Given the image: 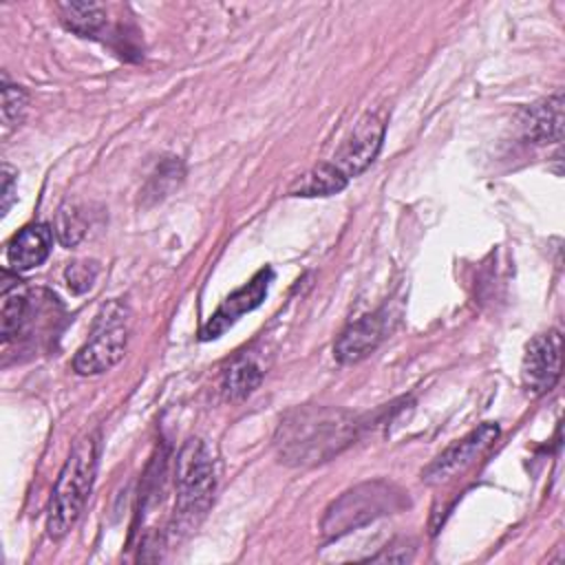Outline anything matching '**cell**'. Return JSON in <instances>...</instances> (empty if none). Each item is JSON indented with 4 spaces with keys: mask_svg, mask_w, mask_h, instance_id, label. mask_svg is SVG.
I'll use <instances>...</instances> for the list:
<instances>
[{
    "mask_svg": "<svg viewBox=\"0 0 565 565\" xmlns=\"http://www.w3.org/2000/svg\"><path fill=\"white\" fill-rule=\"evenodd\" d=\"M358 419L353 413L331 406H300L289 411L276 430V448L280 461L289 466H318L358 437Z\"/></svg>",
    "mask_w": 565,
    "mask_h": 565,
    "instance_id": "1",
    "label": "cell"
},
{
    "mask_svg": "<svg viewBox=\"0 0 565 565\" xmlns=\"http://www.w3.org/2000/svg\"><path fill=\"white\" fill-rule=\"evenodd\" d=\"M97 433L84 435L82 439L75 441L68 459L64 461L57 475L46 514V532L55 541L68 534V530L77 523V519L84 512L97 472Z\"/></svg>",
    "mask_w": 565,
    "mask_h": 565,
    "instance_id": "2",
    "label": "cell"
},
{
    "mask_svg": "<svg viewBox=\"0 0 565 565\" xmlns=\"http://www.w3.org/2000/svg\"><path fill=\"white\" fill-rule=\"evenodd\" d=\"M216 472L207 446L192 437L174 461V530H190L207 512L214 499Z\"/></svg>",
    "mask_w": 565,
    "mask_h": 565,
    "instance_id": "3",
    "label": "cell"
},
{
    "mask_svg": "<svg viewBox=\"0 0 565 565\" xmlns=\"http://www.w3.org/2000/svg\"><path fill=\"white\" fill-rule=\"evenodd\" d=\"M128 309L113 300L95 316L90 338L73 358V369L79 375H102L110 371L126 353L128 347Z\"/></svg>",
    "mask_w": 565,
    "mask_h": 565,
    "instance_id": "4",
    "label": "cell"
},
{
    "mask_svg": "<svg viewBox=\"0 0 565 565\" xmlns=\"http://www.w3.org/2000/svg\"><path fill=\"white\" fill-rule=\"evenodd\" d=\"M563 335L558 329H547L534 335L521 360V386L525 395L541 397L550 393L561 377Z\"/></svg>",
    "mask_w": 565,
    "mask_h": 565,
    "instance_id": "5",
    "label": "cell"
},
{
    "mask_svg": "<svg viewBox=\"0 0 565 565\" xmlns=\"http://www.w3.org/2000/svg\"><path fill=\"white\" fill-rule=\"evenodd\" d=\"M391 488L384 483H364L355 490H349L342 499H338L322 523L324 534L338 536L342 532H349L351 527H358L377 514H384V510L391 503Z\"/></svg>",
    "mask_w": 565,
    "mask_h": 565,
    "instance_id": "6",
    "label": "cell"
},
{
    "mask_svg": "<svg viewBox=\"0 0 565 565\" xmlns=\"http://www.w3.org/2000/svg\"><path fill=\"white\" fill-rule=\"evenodd\" d=\"M384 141V121L375 113H366L329 159L333 168L349 181L362 174L377 157Z\"/></svg>",
    "mask_w": 565,
    "mask_h": 565,
    "instance_id": "7",
    "label": "cell"
},
{
    "mask_svg": "<svg viewBox=\"0 0 565 565\" xmlns=\"http://www.w3.org/2000/svg\"><path fill=\"white\" fill-rule=\"evenodd\" d=\"M271 280H274L271 267H263V269H258L249 278V282H245L243 287L232 291L218 305V309L210 316V320L201 327V333H199L201 340H216V338H221L243 313L256 309L265 300Z\"/></svg>",
    "mask_w": 565,
    "mask_h": 565,
    "instance_id": "8",
    "label": "cell"
},
{
    "mask_svg": "<svg viewBox=\"0 0 565 565\" xmlns=\"http://www.w3.org/2000/svg\"><path fill=\"white\" fill-rule=\"evenodd\" d=\"M499 437V426L492 422H486L470 430L466 437L450 444L441 455L435 457L430 466L422 472V479L426 483H439L448 477H452L457 470H463L468 463L475 461L477 455H481L494 439Z\"/></svg>",
    "mask_w": 565,
    "mask_h": 565,
    "instance_id": "9",
    "label": "cell"
},
{
    "mask_svg": "<svg viewBox=\"0 0 565 565\" xmlns=\"http://www.w3.org/2000/svg\"><path fill=\"white\" fill-rule=\"evenodd\" d=\"M386 333V313L375 311L351 322L333 344V355L342 364H355L371 355Z\"/></svg>",
    "mask_w": 565,
    "mask_h": 565,
    "instance_id": "10",
    "label": "cell"
},
{
    "mask_svg": "<svg viewBox=\"0 0 565 565\" xmlns=\"http://www.w3.org/2000/svg\"><path fill=\"white\" fill-rule=\"evenodd\" d=\"M53 247V230L46 223H31L22 227L7 245L9 267L15 271H29L40 267Z\"/></svg>",
    "mask_w": 565,
    "mask_h": 565,
    "instance_id": "11",
    "label": "cell"
},
{
    "mask_svg": "<svg viewBox=\"0 0 565 565\" xmlns=\"http://www.w3.org/2000/svg\"><path fill=\"white\" fill-rule=\"evenodd\" d=\"M523 128L534 143H558L563 139V95L554 93L532 104L523 113Z\"/></svg>",
    "mask_w": 565,
    "mask_h": 565,
    "instance_id": "12",
    "label": "cell"
},
{
    "mask_svg": "<svg viewBox=\"0 0 565 565\" xmlns=\"http://www.w3.org/2000/svg\"><path fill=\"white\" fill-rule=\"evenodd\" d=\"M347 179L333 168L331 161H322L309 168L289 185V196H331L347 188Z\"/></svg>",
    "mask_w": 565,
    "mask_h": 565,
    "instance_id": "13",
    "label": "cell"
},
{
    "mask_svg": "<svg viewBox=\"0 0 565 565\" xmlns=\"http://www.w3.org/2000/svg\"><path fill=\"white\" fill-rule=\"evenodd\" d=\"M263 375H265V371L254 358L241 355L225 369L223 380H221V391H223L225 399H230V402L245 399L260 386Z\"/></svg>",
    "mask_w": 565,
    "mask_h": 565,
    "instance_id": "14",
    "label": "cell"
},
{
    "mask_svg": "<svg viewBox=\"0 0 565 565\" xmlns=\"http://www.w3.org/2000/svg\"><path fill=\"white\" fill-rule=\"evenodd\" d=\"M57 9L64 26L82 38H93L106 24V11L97 2H60Z\"/></svg>",
    "mask_w": 565,
    "mask_h": 565,
    "instance_id": "15",
    "label": "cell"
},
{
    "mask_svg": "<svg viewBox=\"0 0 565 565\" xmlns=\"http://www.w3.org/2000/svg\"><path fill=\"white\" fill-rule=\"evenodd\" d=\"M29 296L22 291H2V309H0V333L2 340L9 342L11 338H15L18 333H22V329L29 322Z\"/></svg>",
    "mask_w": 565,
    "mask_h": 565,
    "instance_id": "16",
    "label": "cell"
},
{
    "mask_svg": "<svg viewBox=\"0 0 565 565\" xmlns=\"http://www.w3.org/2000/svg\"><path fill=\"white\" fill-rule=\"evenodd\" d=\"M86 234V218L77 205H62L55 218V236L64 247H75Z\"/></svg>",
    "mask_w": 565,
    "mask_h": 565,
    "instance_id": "17",
    "label": "cell"
},
{
    "mask_svg": "<svg viewBox=\"0 0 565 565\" xmlns=\"http://www.w3.org/2000/svg\"><path fill=\"white\" fill-rule=\"evenodd\" d=\"M181 177H183L181 161L174 157H166V159H161L154 174L150 177V181L146 185V194H150L154 201L163 199L174 185H179Z\"/></svg>",
    "mask_w": 565,
    "mask_h": 565,
    "instance_id": "18",
    "label": "cell"
},
{
    "mask_svg": "<svg viewBox=\"0 0 565 565\" xmlns=\"http://www.w3.org/2000/svg\"><path fill=\"white\" fill-rule=\"evenodd\" d=\"M29 106V97L24 93V88L9 84V79H2V124L7 128L15 126L22 121L24 113Z\"/></svg>",
    "mask_w": 565,
    "mask_h": 565,
    "instance_id": "19",
    "label": "cell"
},
{
    "mask_svg": "<svg viewBox=\"0 0 565 565\" xmlns=\"http://www.w3.org/2000/svg\"><path fill=\"white\" fill-rule=\"evenodd\" d=\"M95 276H97V265H95V263H82V260L71 263V265L66 267V271H64L66 285H68L75 294H82V291L90 289Z\"/></svg>",
    "mask_w": 565,
    "mask_h": 565,
    "instance_id": "20",
    "label": "cell"
},
{
    "mask_svg": "<svg viewBox=\"0 0 565 565\" xmlns=\"http://www.w3.org/2000/svg\"><path fill=\"white\" fill-rule=\"evenodd\" d=\"M15 177H18L15 170L9 163H4L2 166V194H0V199H2V203H0L2 216L11 210V205L15 201Z\"/></svg>",
    "mask_w": 565,
    "mask_h": 565,
    "instance_id": "21",
    "label": "cell"
}]
</instances>
